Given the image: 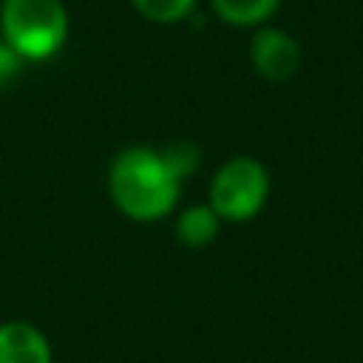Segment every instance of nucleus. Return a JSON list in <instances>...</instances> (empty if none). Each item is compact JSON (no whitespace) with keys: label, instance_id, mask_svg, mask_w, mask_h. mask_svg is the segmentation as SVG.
<instances>
[{"label":"nucleus","instance_id":"obj_9","mask_svg":"<svg viewBox=\"0 0 363 363\" xmlns=\"http://www.w3.org/2000/svg\"><path fill=\"white\" fill-rule=\"evenodd\" d=\"M133 9L150 23H182L196 11V0H130Z\"/></svg>","mask_w":363,"mask_h":363},{"label":"nucleus","instance_id":"obj_6","mask_svg":"<svg viewBox=\"0 0 363 363\" xmlns=\"http://www.w3.org/2000/svg\"><path fill=\"white\" fill-rule=\"evenodd\" d=\"M218 230H221V218L210 204H190L176 218V238L193 250L210 247Z\"/></svg>","mask_w":363,"mask_h":363},{"label":"nucleus","instance_id":"obj_7","mask_svg":"<svg viewBox=\"0 0 363 363\" xmlns=\"http://www.w3.org/2000/svg\"><path fill=\"white\" fill-rule=\"evenodd\" d=\"M218 20L235 28H261L278 11L281 0H210Z\"/></svg>","mask_w":363,"mask_h":363},{"label":"nucleus","instance_id":"obj_2","mask_svg":"<svg viewBox=\"0 0 363 363\" xmlns=\"http://www.w3.org/2000/svg\"><path fill=\"white\" fill-rule=\"evenodd\" d=\"M0 34L26 60H48L68 40V9L62 0H3Z\"/></svg>","mask_w":363,"mask_h":363},{"label":"nucleus","instance_id":"obj_10","mask_svg":"<svg viewBox=\"0 0 363 363\" xmlns=\"http://www.w3.org/2000/svg\"><path fill=\"white\" fill-rule=\"evenodd\" d=\"M23 65H26V60L0 37V88L9 85V82L23 71Z\"/></svg>","mask_w":363,"mask_h":363},{"label":"nucleus","instance_id":"obj_3","mask_svg":"<svg viewBox=\"0 0 363 363\" xmlns=\"http://www.w3.org/2000/svg\"><path fill=\"white\" fill-rule=\"evenodd\" d=\"M269 187V170L261 164V159L241 153L216 170L207 204L218 213L221 221H250L264 210Z\"/></svg>","mask_w":363,"mask_h":363},{"label":"nucleus","instance_id":"obj_4","mask_svg":"<svg viewBox=\"0 0 363 363\" xmlns=\"http://www.w3.org/2000/svg\"><path fill=\"white\" fill-rule=\"evenodd\" d=\"M250 60H252V68L264 79L286 82L298 74L303 51H301V43L286 28L261 26V28H255V34L250 40Z\"/></svg>","mask_w":363,"mask_h":363},{"label":"nucleus","instance_id":"obj_8","mask_svg":"<svg viewBox=\"0 0 363 363\" xmlns=\"http://www.w3.org/2000/svg\"><path fill=\"white\" fill-rule=\"evenodd\" d=\"M159 153H162L164 164L170 167V173H173L179 182L190 179V176L199 170V164H201V150H199V145H193V142H187V139L167 142L164 147H159Z\"/></svg>","mask_w":363,"mask_h":363},{"label":"nucleus","instance_id":"obj_1","mask_svg":"<svg viewBox=\"0 0 363 363\" xmlns=\"http://www.w3.org/2000/svg\"><path fill=\"white\" fill-rule=\"evenodd\" d=\"M113 204L133 221H156L176 210L182 182L170 173L162 153L153 147H125L108 170Z\"/></svg>","mask_w":363,"mask_h":363},{"label":"nucleus","instance_id":"obj_5","mask_svg":"<svg viewBox=\"0 0 363 363\" xmlns=\"http://www.w3.org/2000/svg\"><path fill=\"white\" fill-rule=\"evenodd\" d=\"M0 363H51L48 337L28 320L0 323Z\"/></svg>","mask_w":363,"mask_h":363}]
</instances>
